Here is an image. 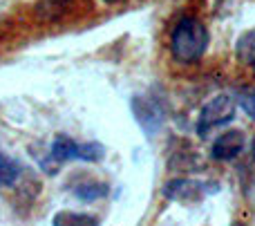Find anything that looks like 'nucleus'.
<instances>
[{"label":"nucleus","instance_id":"nucleus-6","mask_svg":"<svg viewBox=\"0 0 255 226\" xmlns=\"http://www.w3.org/2000/svg\"><path fill=\"white\" fill-rule=\"evenodd\" d=\"M72 193H74L76 200L81 202H97V200H103V197L110 193V186L103 182H97V179H83V182L74 184L72 186Z\"/></svg>","mask_w":255,"mask_h":226},{"label":"nucleus","instance_id":"nucleus-11","mask_svg":"<svg viewBox=\"0 0 255 226\" xmlns=\"http://www.w3.org/2000/svg\"><path fill=\"white\" fill-rule=\"evenodd\" d=\"M238 58L244 63H253L255 61V29L247 31L242 38L238 40Z\"/></svg>","mask_w":255,"mask_h":226},{"label":"nucleus","instance_id":"nucleus-10","mask_svg":"<svg viewBox=\"0 0 255 226\" xmlns=\"http://www.w3.org/2000/svg\"><path fill=\"white\" fill-rule=\"evenodd\" d=\"M22 168L16 159L7 157L4 152H0V186H13L20 179Z\"/></svg>","mask_w":255,"mask_h":226},{"label":"nucleus","instance_id":"nucleus-7","mask_svg":"<svg viewBox=\"0 0 255 226\" xmlns=\"http://www.w3.org/2000/svg\"><path fill=\"white\" fill-rule=\"evenodd\" d=\"M52 159L56 164H65V161H72L79 157V143L74 141L67 134H58L56 139L52 141Z\"/></svg>","mask_w":255,"mask_h":226},{"label":"nucleus","instance_id":"nucleus-12","mask_svg":"<svg viewBox=\"0 0 255 226\" xmlns=\"http://www.w3.org/2000/svg\"><path fill=\"white\" fill-rule=\"evenodd\" d=\"M103 157H106V148H103L101 143H94V141L79 143V157H76V159L94 164V161H101Z\"/></svg>","mask_w":255,"mask_h":226},{"label":"nucleus","instance_id":"nucleus-9","mask_svg":"<svg viewBox=\"0 0 255 226\" xmlns=\"http://www.w3.org/2000/svg\"><path fill=\"white\" fill-rule=\"evenodd\" d=\"M52 226H99V220L79 211H58L52 218Z\"/></svg>","mask_w":255,"mask_h":226},{"label":"nucleus","instance_id":"nucleus-16","mask_svg":"<svg viewBox=\"0 0 255 226\" xmlns=\"http://www.w3.org/2000/svg\"><path fill=\"white\" fill-rule=\"evenodd\" d=\"M233 226H244V224H240V222H235V224H233Z\"/></svg>","mask_w":255,"mask_h":226},{"label":"nucleus","instance_id":"nucleus-14","mask_svg":"<svg viewBox=\"0 0 255 226\" xmlns=\"http://www.w3.org/2000/svg\"><path fill=\"white\" fill-rule=\"evenodd\" d=\"M103 2H108V4H117V2H126V0H103Z\"/></svg>","mask_w":255,"mask_h":226},{"label":"nucleus","instance_id":"nucleus-1","mask_svg":"<svg viewBox=\"0 0 255 226\" xmlns=\"http://www.w3.org/2000/svg\"><path fill=\"white\" fill-rule=\"evenodd\" d=\"M208 27L199 18L184 16L175 22L170 34V52L175 61L179 63H195L206 54L208 49Z\"/></svg>","mask_w":255,"mask_h":226},{"label":"nucleus","instance_id":"nucleus-4","mask_svg":"<svg viewBox=\"0 0 255 226\" xmlns=\"http://www.w3.org/2000/svg\"><path fill=\"white\" fill-rule=\"evenodd\" d=\"M132 112L136 116V123L141 125L145 134H154L163 125V110L154 99L136 97L132 99Z\"/></svg>","mask_w":255,"mask_h":226},{"label":"nucleus","instance_id":"nucleus-2","mask_svg":"<svg viewBox=\"0 0 255 226\" xmlns=\"http://www.w3.org/2000/svg\"><path fill=\"white\" fill-rule=\"evenodd\" d=\"M235 119V101L229 94H217L213 97L206 106L202 108L197 119V134L199 137H206L213 128H220L226 125Z\"/></svg>","mask_w":255,"mask_h":226},{"label":"nucleus","instance_id":"nucleus-8","mask_svg":"<svg viewBox=\"0 0 255 226\" xmlns=\"http://www.w3.org/2000/svg\"><path fill=\"white\" fill-rule=\"evenodd\" d=\"M70 9V0H40L36 4L34 13L38 20H45V22H52V20H58L63 18Z\"/></svg>","mask_w":255,"mask_h":226},{"label":"nucleus","instance_id":"nucleus-3","mask_svg":"<svg viewBox=\"0 0 255 226\" xmlns=\"http://www.w3.org/2000/svg\"><path fill=\"white\" fill-rule=\"evenodd\" d=\"M208 186L211 184L199 182V179L193 177H179L168 182L166 186L161 188L163 197L170 202H181V204H197L204 197L208 195Z\"/></svg>","mask_w":255,"mask_h":226},{"label":"nucleus","instance_id":"nucleus-15","mask_svg":"<svg viewBox=\"0 0 255 226\" xmlns=\"http://www.w3.org/2000/svg\"><path fill=\"white\" fill-rule=\"evenodd\" d=\"M251 150H253V159H255V139H253V146H251Z\"/></svg>","mask_w":255,"mask_h":226},{"label":"nucleus","instance_id":"nucleus-13","mask_svg":"<svg viewBox=\"0 0 255 226\" xmlns=\"http://www.w3.org/2000/svg\"><path fill=\"white\" fill-rule=\"evenodd\" d=\"M240 103H242L244 112H247L251 119H255V90H251V88L242 90V92H240Z\"/></svg>","mask_w":255,"mask_h":226},{"label":"nucleus","instance_id":"nucleus-5","mask_svg":"<svg viewBox=\"0 0 255 226\" xmlns=\"http://www.w3.org/2000/svg\"><path fill=\"white\" fill-rule=\"evenodd\" d=\"M244 150V132L242 130H226L224 134L213 141L211 157L215 161H233Z\"/></svg>","mask_w":255,"mask_h":226},{"label":"nucleus","instance_id":"nucleus-17","mask_svg":"<svg viewBox=\"0 0 255 226\" xmlns=\"http://www.w3.org/2000/svg\"><path fill=\"white\" fill-rule=\"evenodd\" d=\"M253 72H255V61H253Z\"/></svg>","mask_w":255,"mask_h":226}]
</instances>
